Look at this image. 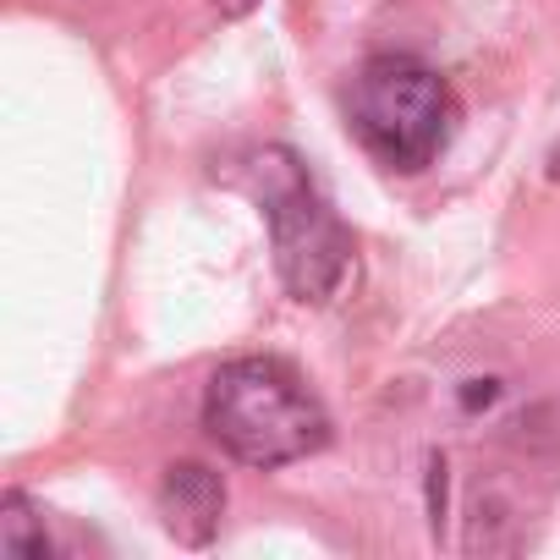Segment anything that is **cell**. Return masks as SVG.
<instances>
[{"mask_svg":"<svg viewBox=\"0 0 560 560\" xmlns=\"http://www.w3.org/2000/svg\"><path fill=\"white\" fill-rule=\"evenodd\" d=\"M247 187L275 236V269L298 303H330L352 269V236L336 209L308 182L292 149H258L247 160Z\"/></svg>","mask_w":560,"mask_h":560,"instance_id":"cell-3","label":"cell"},{"mask_svg":"<svg viewBox=\"0 0 560 560\" xmlns=\"http://www.w3.org/2000/svg\"><path fill=\"white\" fill-rule=\"evenodd\" d=\"M220 7H231V12H242V7H247V0H220Z\"/></svg>","mask_w":560,"mask_h":560,"instance_id":"cell-6","label":"cell"},{"mask_svg":"<svg viewBox=\"0 0 560 560\" xmlns=\"http://www.w3.org/2000/svg\"><path fill=\"white\" fill-rule=\"evenodd\" d=\"M0 538H7V549L12 555H28V560H45L56 544H50V533H45V516L28 505V494H7V505H0Z\"/></svg>","mask_w":560,"mask_h":560,"instance_id":"cell-5","label":"cell"},{"mask_svg":"<svg viewBox=\"0 0 560 560\" xmlns=\"http://www.w3.org/2000/svg\"><path fill=\"white\" fill-rule=\"evenodd\" d=\"M209 440L242 467H287L330 440V412L280 358H231L203 390Z\"/></svg>","mask_w":560,"mask_h":560,"instance_id":"cell-1","label":"cell"},{"mask_svg":"<svg viewBox=\"0 0 560 560\" xmlns=\"http://www.w3.org/2000/svg\"><path fill=\"white\" fill-rule=\"evenodd\" d=\"M225 511V483L203 462H176L160 483V516L182 544H209Z\"/></svg>","mask_w":560,"mask_h":560,"instance_id":"cell-4","label":"cell"},{"mask_svg":"<svg viewBox=\"0 0 560 560\" xmlns=\"http://www.w3.org/2000/svg\"><path fill=\"white\" fill-rule=\"evenodd\" d=\"M451 127H456V100H451V83L429 61L385 50L358 67L352 132L385 171H401V176L429 171L445 154Z\"/></svg>","mask_w":560,"mask_h":560,"instance_id":"cell-2","label":"cell"}]
</instances>
